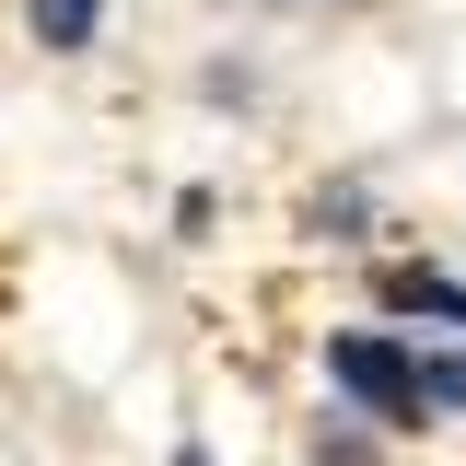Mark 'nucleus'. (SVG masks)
<instances>
[{
	"mask_svg": "<svg viewBox=\"0 0 466 466\" xmlns=\"http://www.w3.org/2000/svg\"><path fill=\"white\" fill-rule=\"evenodd\" d=\"M385 303L431 315V327H466V280H443V268H385Z\"/></svg>",
	"mask_w": 466,
	"mask_h": 466,
	"instance_id": "f03ea898",
	"label": "nucleus"
},
{
	"mask_svg": "<svg viewBox=\"0 0 466 466\" xmlns=\"http://www.w3.org/2000/svg\"><path fill=\"white\" fill-rule=\"evenodd\" d=\"M420 408H466V350H431L420 361Z\"/></svg>",
	"mask_w": 466,
	"mask_h": 466,
	"instance_id": "7ed1b4c3",
	"label": "nucleus"
},
{
	"mask_svg": "<svg viewBox=\"0 0 466 466\" xmlns=\"http://www.w3.org/2000/svg\"><path fill=\"white\" fill-rule=\"evenodd\" d=\"M175 466H210V455H175Z\"/></svg>",
	"mask_w": 466,
	"mask_h": 466,
	"instance_id": "39448f33",
	"label": "nucleus"
},
{
	"mask_svg": "<svg viewBox=\"0 0 466 466\" xmlns=\"http://www.w3.org/2000/svg\"><path fill=\"white\" fill-rule=\"evenodd\" d=\"M35 35H47V47H82V35H94V0H35Z\"/></svg>",
	"mask_w": 466,
	"mask_h": 466,
	"instance_id": "20e7f679",
	"label": "nucleus"
},
{
	"mask_svg": "<svg viewBox=\"0 0 466 466\" xmlns=\"http://www.w3.org/2000/svg\"><path fill=\"white\" fill-rule=\"evenodd\" d=\"M327 385H339V397H361L385 431H408V420H420V361H408L397 339H373V327L327 339Z\"/></svg>",
	"mask_w": 466,
	"mask_h": 466,
	"instance_id": "f257e3e1",
	"label": "nucleus"
}]
</instances>
